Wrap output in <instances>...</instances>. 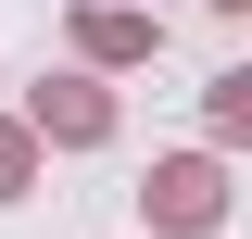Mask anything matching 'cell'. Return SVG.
Wrapping results in <instances>:
<instances>
[{"instance_id":"1","label":"cell","mask_w":252,"mask_h":239,"mask_svg":"<svg viewBox=\"0 0 252 239\" xmlns=\"http://www.w3.org/2000/svg\"><path fill=\"white\" fill-rule=\"evenodd\" d=\"M152 214H164V227H215V214H227L215 164H164V177H152Z\"/></svg>"},{"instance_id":"2","label":"cell","mask_w":252,"mask_h":239,"mask_svg":"<svg viewBox=\"0 0 252 239\" xmlns=\"http://www.w3.org/2000/svg\"><path fill=\"white\" fill-rule=\"evenodd\" d=\"M38 126H63V139H101L114 114H101V89H38Z\"/></svg>"},{"instance_id":"3","label":"cell","mask_w":252,"mask_h":239,"mask_svg":"<svg viewBox=\"0 0 252 239\" xmlns=\"http://www.w3.org/2000/svg\"><path fill=\"white\" fill-rule=\"evenodd\" d=\"M13 189H26V139H0V202H13Z\"/></svg>"},{"instance_id":"4","label":"cell","mask_w":252,"mask_h":239,"mask_svg":"<svg viewBox=\"0 0 252 239\" xmlns=\"http://www.w3.org/2000/svg\"><path fill=\"white\" fill-rule=\"evenodd\" d=\"M227 13H240V0H227Z\"/></svg>"}]
</instances>
